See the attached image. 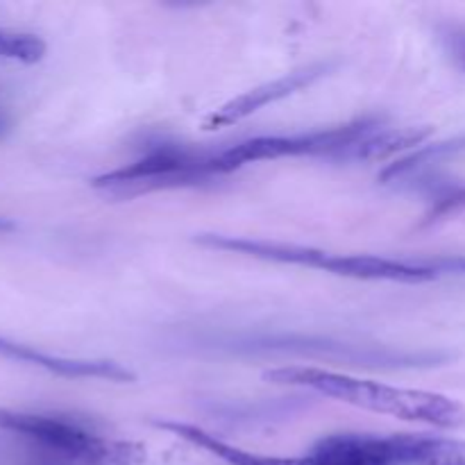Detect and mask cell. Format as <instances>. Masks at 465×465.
Instances as JSON below:
<instances>
[{
  "label": "cell",
  "instance_id": "1",
  "mask_svg": "<svg viewBox=\"0 0 465 465\" xmlns=\"http://www.w3.org/2000/svg\"><path fill=\"white\" fill-rule=\"evenodd\" d=\"M186 343L195 350L232 354V357H300L363 368H384V371L436 368L452 359V354L440 350H409L371 343V341L339 339L330 334H304V331L218 330L189 336Z\"/></svg>",
  "mask_w": 465,
  "mask_h": 465
},
{
  "label": "cell",
  "instance_id": "2",
  "mask_svg": "<svg viewBox=\"0 0 465 465\" xmlns=\"http://www.w3.org/2000/svg\"><path fill=\"white\" fill-rule=\"evenodd\" d=\"M263 380L271 384L312 391V393L339 400L350 407L439 427V430H457L465 425V409L461 404L448 395L431 393V391L400 389V386H389L381 381L361 380V377L312 366L272 368V371L263 372Z\"/></svg>",
  "mask_w": 465,
  "mask_h": 465
},
{
  "label": "cell",
  "instance_id": "3",
  "mask_svg": "<svg viewBox=\"0 0 465 465\" xmlns=\"http://www.w3.org/2000/svg\"><path fill=\"white\" fill-rule=\"evenodd\" d=\"M193 241L209 250L243 254V257L262 259V262L313 268V271H325L331 272V275L350 277V280L395 282V284H425V282L439 280V275H436L430 263L411 262V259L380 257V254H341L312 248V245L280 243V241L216 234V232L195 234Z\"/></svg>",
  "mask_w": 465,
  "mask_h": 465
},
{
  "label": "cell",
  "instance_id": "4",
  "mask_svg": "<svg viewBox=\"0 0 465 465\" xmlns=\"http://www.w3.org/2000/svg\"><path fill=\"white\" fill-rule=\"evenodd\" d=\"M0 431L18 436L62 461L80 465H139L145 461V450L141 445L109 439L66 416L0 407Z\"/></svg>",
  "mask_w": 465,
  "mask_h": 465
},
{
  "label": "cell",
  "instance_id": "5",
  "mask_svg": "<svg viewBox=\"0 0 465 465\" xmlns=\"http://www.w3.org/2000/svg\"><path fill=\"white\" fill-rule=\"evenodd\" d=\"M225 175L230 173L223 166L218 150L159 143L127 166L98 175L91 186L109 198H136L154 191L207 184Z\"/></svg>",
  "mask_w": 465,
  "mask_h": 465
},
{
  "label": "cell",
  "instance_id": "6",
  "mask_svg": "<svg viewBox=\"0 0 465 465\" xmlns=\"http://www.w3.org/2000/svg\"><path fill=\"white\" fill-rule=\"evenodd\" d=\"M381 125L380 118H354L343 125L327 127V130L298 132V134H271V136H252V139L236 141L227 148L218 150L221 162L227 173L239 171L245 163L257 162H275L284 157H327L341 162L345 150Z\"/></svg>",
  "mask_w": 465,
  "mask_h": 465
},
{
  "label": "cell",
  "instance_id": "7",
  "mask_svg": "<svg viewBox=\"0 0 465 465\" xmlns=\"http://www.w3.org/2000/svg\"><path fill=\"white\" fill-rule=\"evenodd\" d=\"M336 64L339 62H334V59L309 64V66L298 68V71L286 73V75L275 77V80L252 86V89L243 91L241 95H236V98L227 100L225 104L213 109V112L204 118L203 127L204 130H218V127L236 125V123L245 121V118H250L252 114L262 112L268 104H275L280 103V100H286L291 98V95L300 94V91L309 89V86L316 84L318 80L330 75L336 68Z\"/></svg>",
  "mask_w": 465,
  "mask_h": 465
},
{
  "label": "cell",
  "instance_id": "8",
  "mask_svg": "<svg viewBox=\"0 0 465 465\" xmlns=\"http://www.w3.org/2000/svg\"><path fill=\"white\" fill-rule=\"evenodd\" d=\"M0 359H9V361L36 368V371L64 377V380H103L114 381V384H132V381H136L134 372L118 361L62 357V354L44 352L35 345L7 339V336H0Z\"/></svg>",
  "mask_w": 465,
  "mask_h": 465
},
{
  "label": "cell",
  "instance_id": "9",
  "mask_svg": "<svg viewBox=\"0 0 465 465\" xmlns=\"http://www.w3.org/2000/svg\"><path fill=\"white\" fill-rule=\"evenodd\" d=\"M150 422H153V427H157V430L171 431V434L177 436V439L186 440V443H191L193 448L204 450V452L221 459V461H225L227 465H312L307 454H302V457H272V454L250 452V450L227 443V440L204 431L203 427L189 425V422H180V420H150Z\"/></svg>",
  "mask_w": 465,
  "mask_h": 465
},
{
  "label": "cell",
  "instance_id": "10",
  "mask_svg": "<svg viewBox=\"0 0 465 465\" xmlns=\"http://www.w3.org/2000/svg\"><path fill=\"white\" fill-rule=\"evenodd\" d=\"M434 134L430 125L384 127L377 125L343 153L341 162H384L407 150H416Z\"/></svg>",
  "mask_w": 465,
  "mask_h": 465
},
{
  "label": "cell",
  "instance_id": "11",
  "mask_svg": "<svg viewBox=\"0 0 465 465\" xmlns=\"http://www.w3.org/2000/svg\"><path fill=\"white\" fill-rule=\"evenodd\" d=\"M463 153H465V132L463 134L452 136V139H445V141H439V143H430L413 150L411 154H407V157L398 159L395 163L386 166L384 171H381L380 180L384 182V184H398V182L407 180V177L416 175V173L425 171V168L436 166V163L445 162V159L459 157V154Z\"/></svg>",
  "mask_w": 465,
  "mask_h": 465
},
{
  "label": "cell",
  "instance_id": "12",
  "mask_svg": "<svg viewBox=\"0 0 465 465\" xmlns=\"http://www.w3.org/2000/svg\"><path fill=\"white\" fill-rule=\"evenodd\" d=\"M409 465H465V440L413 434Z\"/></svg>",
  "mask_w": 465,
  "mask_h": 465
},
{
  "label": "cell",
  "instance_id": "13",
  "mask_svg": "<svg viewBox=\"0 0 465 465\" xmlns=\"http://www.w3.org/2000/svg\"><path fill=\"white\" fill-rule=\"evenodd\" d=\"M45 41L32 32L0 27V59L18 64H36L45 57Z\"/></svg>",
  "mask_w": 465,
  "mask_h": 465
},
{
  "label": "cell",
  "instance_id": "14",
  "mask_svg": "<svg viewBox=\"0 0 465 465\" xmlns=\"http://www.w3.org/2000/svg\"><path fill=\"white\" fill-rule=\"evenodd\" d=\"M436 39L450 62L465 71V23H440L436 25Z\"/></svg>",
  "mask_w": 465,
  "mask_h": 465
},
{
  "label": "cell",
  "instance_id": "15",
  "mask_svg": "<svg viewBox=\"0 0 465 465\" xmlns=\"http://www.w3.org/2000/svg\"><path fill=\"white\" fill-rule=\"evenodd\" d=\"M459 213H465V184L454 186L448 193L439 195L436 203L431 204L430 213H427V223H439L445 218L459 216Z\"/></svg>",
  "mask_w": 465,
  "mask_h": 465
},
{
  "label": "cell",
  "instance_id": "16",
  "mask_svg": "<svg viewBox=\"0 0 465 465\" xmlns=\"http://www.w3.org/2000/svg\"><path fill=\"white\" fill-rule=\"evenodd\" d=\"M430 263L436 271V275H465V254H457V257H439L431 259Z\"/></svg>",
  "mask_w": 465,
  "mask_h": 465
},
{
  "label": "cell",
  "instance_id": "17",
  "mask_svg": "<svg viewBox=\"0 0 465 465\" xmlns=\"http://www.w3.org/2000/svg\"><path fill=\"white\" fill-rule=\"evenodd\" d=\"M12 125H14L12 112H9V109L0 103V139H5V136L12 132Z\"/></svg>",
  "mask_w": 465,
  "mask_h": 465
},
{
  "label": "cell",
  "instance_id": "18",
  "mask_svg": "<svg viewBox=\"0 0 465 465\" xmlns=\"http://www.w3.org/2000/svg\"><path fill=\"white\" fill-rule=\"evenodd\" d=\"M14 230H16V225H14V223L9 221V218L0 216V232H14Z\"/></svg>",
  "mask_w": 465,
  "mask_h": 465
}]
</instances>
